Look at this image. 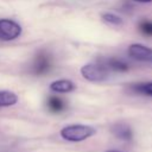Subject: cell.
I'll return each mask as SVG.
<instances>
[{"label": "cell", "instance_id": "obj_1", "mask_svg": "<svg viewBox=\"0 0 152 152\" xmlns=\"http://www.w3.org/2000/svg\"><path fill=\"white\" fill-rule=\"evenodd\" d=\"M96 133V129L88 125H69L61 129V137L68 141H83Z\"/></svg>", "mask_w": 152, "mask_h": 152}, {"label": "cell", "instance_id": "obj_2", "mask_svg": "<svg viewBox=\"0 0 152 152\" xmlns=\"http://www.w3.org/2000/svg\"><path fill=\"white\" fill-rule=\"evenodd\" d=\"M109 69L102 59L94 63H88L81 68V75L90 82H103L109 77Z\"/></svg>", "mask_w": 152, "mask_h": 152}, {"label": "cell", "instance_id": "obj_3", "mask_svg": "<svg viewBox=\"0 0 152 152\" xmlns=\"http://www.w3.org/2000/svg\"><path fill=\"white\" fill-rule=\"evenodd\" d=\"M21 34V26L12 19H0V40H14Z\"/></svg>", "mask_w": 152, "mask_h": 152}, {"label": "cell", "instance_id": "obj_4", "mask_svg": "<svg viewBox=\"0 0 152 152\" xmlns=\"http://www.w3.org/2000/svg\"><path fill=\"white\" fill-rule=\"evenodd\" d=\"M127 52H128V56L135 61L152 63V48L135 43L128 46Z\"/></svg>", "mask_w": 152, "mask_h": 152}, {"label": "cell", "instance_id": "obj_5", "mask_svg": "<svg viewBox=\"0 0 152 152\" xmlns=\"http://www.w3.org/2000/svg\"><path fill=\"white\" fill-rule=\"evenodd\" d=\"M51 68V59L49 57V55H46L45 52H39L34 62L32 64V70L36 75H43L45 72H48Z\"/></svg>", "mask_w": 152, "mask_h": 152}, {"label": "cell", "instance_id": "obj_6", "mask_svg": "<svg viewBox=\"0 0 152 152\" xmlns=\"http://www.w3.org/2000/svg\"><path fill=\"white\" fill-rule=\"evenodd\" d=\"M112 132L116 138H119L121 140L128 141V140H131L133 138V132H132L131 127L128 125H126V124H122V122L115 124L112 127Z\"/></svg>", "mask_w": 152, "mask_h": 152}, {"label": "cell", "instance_id": "obj_7", "mask_svg": "<svg viewBox=\"0 0 152 152\" xmlns=\"http://www.w3.org/2000/svg\"><path fill=\"white\" fill-rule=\"evenodd\" d=\"M50 89L56 93H69L75 89V84L69 80H57L50 84Z\"/></svg>", "mask_w": 152, "mask_h": 152}, {"label": "cell", "instance_id": "obj_8", "mask_svg": "<svg viewBox=\"0 0 152 152\" xmlns=\"http://www.w3.org/2000/svg\"><path fill=\"white\" fill-rule=\"evenodd\" d=\"M102 61L106 64V66L109 70H113V71L124 72V71H127L129 69L128 64L126 62H124L122 59H119V58H104Z\"/></svg>", "mask_w": 152, "mask_h": 152}, {"label": "cell", "instance_id": "obj_9", "mask_svg": "<svg viewBox=\"0 0 152 152\" xmlns=\"http://www.w3.org/2000/svg\"><path fill=\"white\" fill-rule=\"evenodd\" d=\"M18 102V95L10 90H0V107H10Z\"/></svg>", "mask_w": 152, "mask_h": 152}, {"label": "cell", "instance_id": "obj_10", "mask_svg": "<svg viewBox=\"0 0 152 152\" xmlns=\"http://www.w3.org/2000/svg\"><path fill=\"white\" fill-rule=\"evenodd\" d=\"M48 107L50 108L51 112L58 113V112H62L65 108V103L58 96H50L48 99Z\"/></svg>", "mask_w": 152, "mask_h": 152}, {"label": "cell", "instance_id": "obj_11", "mask_svg": "<svg viewBox=\"0 0 152 152\" xmlns=\"http://www.w3.org/2000/svg\"><path fill=\"white\" fill-rule=\"evenodd\" d=\"M132 90L137 94L144 95V96H150L152 97V81L151 82H145V83H138L132 87Z\"/></svg>", "mask_w": 152, "mask_h": 152}, {"label": "cell", "instance_id": "obj_12", "mask_svg": "<svg viewBox=\"0 0 152 152\" xmlns=\"http://www.w3.org/2000/svg\"><path fill=\"white\" fill-rule=\"evenodd\" d=\"M102 19H103L106 23H108V24H110V25H114V26L121 25V24L124 23L122 19H121L119 15L114 14V13H103V14H102Z\"/></svg>", "mask_w": 152, "mask_h": 152}, {"label": "cell", "instance_id": "obj_13", "mask_svg": "<svg viewBox=\"0 0 152 152\" xmlns=\"http://www.w3.org/2000/svg\"><path fill=\"white\" fill-rule=\"evenodd\" d=\"M138 27L141 33H144L147 37H152V20H148V19L141 20L139 23Z\"/></svg>", "mask_w": 152, "mask_h": 152}, {"label": "cell", "instance_id": "obj_14", "mask_svg": "<svg viewBox=\"0 0 152 152\" xmlns=\"http://www.w3.org/2000/svg\"><path fill=\"white\" fill-rule=\"evenodd\" d=\"M135 2H140V4H147V2H152V0H133Z\"/></svg>", "mask_w": 152, "mask_h": 152}, {"label": "cell", "instance_id": "obj_15", "mask_svg": "<svg viewBox=\"0 0 152 152\" xmlns=\"http://www.w3.org/2000/svg\"><path fill=\"white\" fill-rule=\"evenodd\" d=\"M107 152H120V151H114V150H110V151H107Z\"/></svg>", "mask_w": 152, "mask_h": 152}]
</instances>
